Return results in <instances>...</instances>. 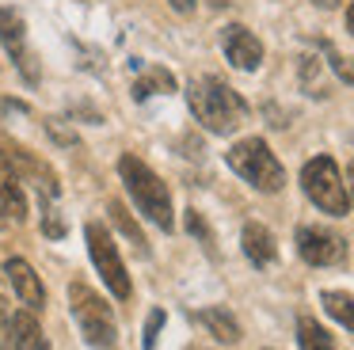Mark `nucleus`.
<instances>
[{
  "label": "nucleus",
  "mask_w": 354,
  "mask_h": 350,
  "mask_svg": "<svg viewBox=\"0 0 354 350\" xmlns=\"http://www.w3.org/2000/svg\"><path fill=\"white\" fill-rule=\"evenodd\" d=\"M187 99H191L194 118H198L209 133H221V137L232 133L248 114V103L225 80H217V76H194L191 88H187Z\"/></svg>",
  "instance_id": "nucleus-1"
},
{
  "label": "nucleus",
  "mask_w": 354,
  "mask_h": 350,
  "mask_svg": "<svg viewBox=\"0 0 354 350\" xmlns=\"http://www.w3.org/2000/svg\"><path fill=\"white\" fill-rule=\"evenodd\" d=\"M118 175H122V183H126V190H130V198L141 205V213H145V217L153 221L156 228L171 232L176 217H171V198H168V187L160 183V175L149 172V164H141L133 152L118 156Z\"/></svg>",
  "instance_id": "nucleus-2"
},
{
  "label": "nucleus",
  "mask_w": 354,
  "mask_h": 350,
  "mask_svg": "<svg viewBox=\"0 0 354 350\" xmlns=\"http://www.w3.org/2000/svg\"><path fill=\"white\" fill-rule=\"evenodd\" d=\"M225 160H229L232 172H236L240 179H248L255 190L274 194V190H282V183H286L282 164H278V156L267 149L263 137H244V141H236L229 152H225Z\"/></svg>",
  "instance_id": "nucleus-3"
},
{
  "label": "nucleus",
  "mask_w": 354,
  "mask_h": 350,
  "mask_svg": "<svg viewBox=\"0 0 354 350\" xmlns=\"http://www.w3.org/2000/svg\"><path fill=\"white\" fill-rule=\"evenodd\" d=\"M69 304H73V316H77L80 331H84V339L92 342V347H111V342H115V312H111V304L103 301L92 286L73 282Z\"/></svg>",
  "instance_id": "nucleus-4"
},
{
  "label": "nucleus",
  "mask_w": 354,
  "mask_h": 350,
  "mask_svg": "<svg viewBox=\"0 0 354 350\" xmlns=\"http://www.w3.org/2000/svg\"><path fill=\"white\" fill-rule=\"evenodd\" d=\"M301 187H305V194L313 198L324 213H331V217H343L346 205H351L346 187H343V175H339V167H335L331 156H313L308 160V164L301 167Z\"/></svg>",
  "instance_id": "nucleus-5"
},
{
  "label": "nucleus",
  "mask_w": 354,
  "mask_h": 350,
  "mask_svg": "<svg viewBox=\"0 0 354 350\" xmlns=\"http://www.w3.org/2000/svg\"><path fill=\"white\" fill-rule=\"evenodd\" d=\"M84 240H88V251H92L95 274L103 278V286H107L111 293L118 297V301H126V297L133 293V286H130V274H126V263H122V255H118L111 232L100 225V221H88Z\"/></svg>",
  "instance_id": "nucleus-6"
},
{
  "label": "nucleus",
  "mask_w": 354,
  "mask_h": 350,
  "mask_svg": "<svg viewBox=\"0 0 354 350\" xmlns=\"http://www.w3.org/2000/svg\"><path fill=\"white\" fill-rule=\"evenodd\" d=\"M297 255L313 266H335L346 259V243L335 232H328V228L301 225L297 228Z\"/></svg>",
  "instance_id": "nucleus-7"
},
{
  "label": "nucleus",
  "mask_w": 354,
  "mask_h": 350,
  "mask_svg": "<svg viewBox=\"0 0 354 350\" xmlns=\"http://www.w3.org/2000/svg\"><path fill=\"white\" fill-rule=\"evenodd\" d=\"M221 46H225V57L232 61L236 68H244V73H255L263 61V42L252 35L248 27H240V23H232V27L221 30Z\"/></svg>",
  "instance_id": "nucleus-8"
},
{
  "label": "nucleus",
  "mask_w": 354,
  "mask_h": 350,
  "mask_svg": "<svg viewBox=\"0 0 354 350\" xmlns=\"http://www.w3.org/2000/svg\"><path fill=\"white\" fill-rule=\"evenodd\" d=\"M0 42H4V50H8V57L19 65V73L27 76V80H39V73H35L31 57H27L24 50V19H19V12H12V8H0Z\"/></svg>",
  "instance_id": "nucleus-9"
},
{
  "label": "nucleus",
  "mask_w": 354,
  "mask_h": 350,
  "mask_svg": "<svg viewBox=\"0 0 354 350\" xmlns=\"http://www.w3.org/2000/svg\"><path fill=\"white\" fill-rule=\"evenodd\" d=\"M4 270H8L12 289H16V297L27 304V308H42V304H46V289H42L39 274H35V266L27 263V259H8Z\"/></svg>",
  "instance_id": "nucleus-10"
},
{
  "label": "nucleus",
  "mask_w": 354,
  "mask_h": 350,
  "mask_svg": "<svg viewBox=\"0 0 354 350\" xmlns=\"http://www.w3.org/2000/svg\"><path fill=\"white\" fill-rule=\"evenodd\" d=\"M0 205L16 221L27 217V194H24V183H19L16 167H12L8 152H0Z\"/></svg>",
  "instance_id": "nucleus-11"
},
{
  "label": "nucleus",
  "mask_w": 354,
  "mask_h": 350,
  "mask_svg": "<svg viewBox=\"0 0 354 350\" xmlns=\"http://www.w3.org/2000/svg\"><path fill=\"white\" fill-rule=\"evenodd\" d=\"M244 255L252 259L255 266L274 263L278 248H274V236H270L267 225H259V221H248V225H244Z\"/></svg>",
  "instance_id": "nucleus-12"
},
{
  "label": "nucleus",
  "mask_w": 354,
  "mask_h": 350,
  "mask_svg": "<svg viewBox=\"0 0 354 350\" xmlns=\"http://www.w3.org/2000/svg\"><path fill=\"white\" fill-rule=\"evenodd\" d=\"M12 350H50L46 335H42V327H39V320H35L27 308L12 316Z\"/></svg>",
  "instance_id": "nucleus-13"
},
{
  "label": "nucleus",
  "mask_w": 354,
  "mask_h": 350,
  "mask_svg": "<svg viewBox=\"0 0 354 350\" xmlns=\"http://www.w3.org/2000/svg\"><path fill=\"white\" fill-rule=\"evenodd\" d=\"M198 320L209 327V335H214L217 342H236L240 339V324L232 320L229 308H202Z\"/></svg>",
  "instance_id": "nucleus-14"
},
{
  "label": "nucleus",
  "mask_w": 354,
  "mask_h": 350,
  "mask_svg": "<svg viewBox=\"0 0 354 350\" xmlns=\"http://www.w3.org/2000/svg\"><path fill=\"white\" fill-rule=\"evenodd\" d=\"M297 347L301 350H335V339L324 324H316L313 316H301L297 320Z\"/></svg>",
  "instance_id": "nucleus-15"
},
{
  "label": "nucleus",
  "mask_w": 354,
  "mask_h": 350,
  "mask_svg": "<svg viewBox=\"0 0 354 350\" xmlns=\"http://www.w3.org/2000/svg\"><path fill=\"white\" fill-rule=\"evenodd\" d=\"M324 308H328L331 320H339V324L346 327V331H354V297L351 293H339V289H324L320 293Z\"/></svg>",
  "instance_id": "nucleus-16"
},
{
  "label": "nucleus",
  "mask_w": 354,
  "mask_h": 350,
  "mask_svg": "<svg viewBox=\"0 0 354 350\" xmlns=\"http://www.w3.org/2000/svg\"><path fill=\"white\" fill-rule=\"evenodd\" d=\"M160 88V91H176V80H171L164 68H153L149 76H141L138 84H133V99H145V95H153V91Z\"/></svg>",
  "instance_id": "nucleus-17"
},
{
  "label": "nucleus",
  "mask_w": 354,
  "mask_h": 350,
  "mask_svg": "<svg viewBox=\"0 0 354 350\" xmlns=\"http://www.w3.org/2000/svg\"><path fill=\"white\" fill-rule=\"evenodd\" d=\"M107 213H111V221L118 225V232H126V240H130V243H138V248L145 243V236H141V228L133 225V217H130V213H126L118 202H107Z\"/></svg>",
  "instance_id": "nucleus-18"
},
{
  "label": "nucleus",
  "mask_w": 354,
  "mask_h": 350,
  "mask_svg": "<svg viewBox=\"0 0 354 350\" xmlns=\"http://www.w3.org/2000/svg\"><path fill=\"white\" fill-rule=\"evenodd\" d=\"M46 133L54 137L57 145H65V149H73V145H77V133H73L62 118H46Z\"/></svg>",
  "instance_id": "nucleus-19"
},
{
  "label": "nucleus",
  "mask_w": 354,
  "mask_h": 350,
  "mask_svg": "<svg viewBox=\"0 0 354 350\" xmlns=\"http://www.w3.org/2000/svg\"><path fill=\"white\" fill-rule=\"evenodd\" d=\"M160 327H164V312L153 308V316H149V324H145V350L156 347V335H160Z\"/></svg>",
  "instance_id": "nucleus-20"
},
{
  "label": "nucleus",
  "mask_w": 354,
  "mask_h": 350,
  "mask_svg": "<svg viewBox=\"0 0 354 350\" xmlns=\"http://www.w3.org/2000/svg\"><path fill=\"white\" fill-rule=\"evenodd\" d=\"M42 232H46V236H65V221L54 217L50 205H42Z\"/></svg>",
  "instance_id": "nucleus-21"
},
{
  "label": "nucleus",
  "mask_w": 354,
  "mask_h": 350,
  "mask_svg": "<svg viewBox=\"0 0 354 350\" xmlns=\"http://www.w3.org/2000/svg\"><path fill=\"white\" fill-rule=\"evenodd\" d=\"M331 68H335V73L343 76L346 84H354V57H343V53L331 50Z\"/></svg>",
  "instance_id": "nucleus-22"
},
{
  "label": "nucleus",
  "mask_w": 354,
  "mask_h": 350,
  "mask_svg": "<svg viewBox=\"0 0 354 350\" xmlns=\"http://www.w3.org/2000/svg\"><path fill=\"white\" fill-rule=\"evenodd\" d=\"M187 228H191V232H194V236H198V240H202V243H209V240H214V236H209V228H206V225H202V217H198V213H194V210H191V213H187Z\"/></svg>",
  "instance_id": "nucleus-23"
},
{
  "label": "nucleus",
  "mask_w": 354,
  "mask_h": 350,
  "mask_svg": "<svg viewBox=\"0 0 354 350\" xmlns=\"http://www.w3.org/2000/svg\"><path fill=\"white\" fill-rule=\"evenodd\" d=\"M168 4L176 8L179 15H191V12H194V0H168Z\"/></svg>",
  "instance_id": "nucleus-24"
},
{
  "label": "nucleus",
  "mask_w": 354,
  "mask_h": 350,
  "mask_svg": "<svg viewBox=\"0 0 354 350\" xmlns=\"http://www.w3.org/2000/svg\"><path fill=\"white\" fill-rule=\"evenodd\" d=\"M346 27H351V35H354V0H351V8H346Z\"/></svg>",
  "instance_id": "nucleus-25"
},
{
  "label": "nucleus",
  "mask_w": 354,
  "mask_h": 350,
  "mask_svg": "<svg viewBox=\"0 0 354 350\" xmlns=\"http://www.w3.org/2000/svg\"><path fill=\"white\" fill-rule=\"evenodd\" d=\"M313 4H320V8H335L339 0H313Z\"/></svg>",
  "instance_id": "nucleus-26"
},
{
  "label": "nucleus",
  "mask_w": 354,
  "mask_h": 350,
  "mask_svg": "<svg viewBox=\"0 0 354 350\" xmlns=\"http://www.w3.org/2000/svg\"><path fill=\"white\" fill-rule=\"evenodd\" d=\"M346 179H351V198H354V164H351V172H346Z\"/></svg>",
  "instance_id": "nucleus-27"
},
{
  "label": "nucleus",
  "mask_w": 354,
  "mask_h": 350,
  "mask_svg": "<svg viewBox=\"0 0 354 350\" xmlns=\"http://www.w3.org/2000/svg\"><path fill=\"white\" fill-rule=\"evenodd\" d=\"M209 4H214V8H229L232 0H209Z\"/></svg>",
  "instance_id": "nucleus-28"
},
{
  "label": "nucleus",
  "mask_w": 354,
  "mask_h": 350,
  "mask_svg": "<svg viewBox=\"0 0 354 350\" xmlns=\"http://www.w3.org/2000/svg\"><path fill=\"white\" fill-rule=\"evenodd\" d=\"M0 213H4V205H0ZM0 225H4V217H0Z\"/></svg>",
  "instance_id": "nucleus-29"
}]
</instances>
